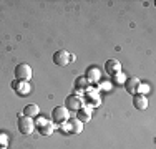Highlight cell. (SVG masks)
<instances>
[{"label":"cell","instance_id":"1","mask_svg":"<svg viewBox=\"0 0 156 149\" xmlns=\"http://www.w3.org/2000/svg\"><path fill=\"white\" fill-rule=\"evenodd\" d=\"M13 73H15V78L18 81L28 83V81L32 80V68H30V65H27V63H18V65L15 66V70H13Z\"/></svg>","mask_w":156,"mask_h":149},{"label":"cell","instance_id":"2","mask_svg":"<svg viewBox=\"0 0 156 149\" xmlns=\"http://www.w3.org/2000/svg\"><path fill=\"white\" fill-rule=\"evenodd\" d=\"M75 57L72 53H68L66 50H57L53 53V63L57 66H66L70 61H73Z\"/></svg>","mask_w":156,"mask_h":149},{"label":"cell","instance_id":"3","mask_svg":"<svg viewBox=\"0 0 156 149\" xmlns=\"http://www.w3.org/2000/svg\"><path fill=\"white\" fill-rule=\"evenodd\" d=\"M35 126H37V129H38V133L42 134V136H50L55 129L53 121H48L47 118H38L35 121Z\"/></svg>","mask_w":156,"mask_h":149},{"label":"cell","instance_id":"4","mask_svg":"<svg viewBox=\"0 0 156 149\" xmlns=\"http://www.w3.org/2000/svg\"><path fill=\"white\" fill-rule=\"evenodd\" d=\"M33 128H35V123L32 121V118H27L23 114L18 118V131L23 134V136H30L33 133Z\"/></svg>","mask_w":156,"mask_h":149},{"label":"cell","instance_id":"5","mask_svg":"<svg viewBox=\"0 0 156 149\" xmlns=\"http://www.w3.org/2000/svg\"><path fill=\"white\" fill-rule=\"evenodd\" d=\"M51 119H53V123H57V124L66 123V119H68V109H66L65 106L53 108V109H51Z\"/></svg>","mask_w":156,"mask_h":149},{"label":"cell","instance_id":"6","mask_svg":"<svg viewBox=\"0 0 156 149\" xmlns=\"http://www.w3.org/2000/svg\"><path fill=\"white\" fill-rule=\"evenodd\" d=\"M133 106H135L136 109H140V111H144L148 108V98L144 95H141V93L133 95Z\"/></svg>","mask_w":156,"mask_h":149},{"label":"cell","instance_id":"7","mask_svg":"<svg viewBox=\"0 0 156 149\" xmlns=\"http://www.w3.org/2000/svg\"><path fill=\"white\" fill-rule=\"evenodd\" d=\"M105 70L108 74L115 76V74L121 73V63L118 61V60H108V61L105 63Z\"/></svg>","mask_w":156,"mask_h":149},{"label":"cell","instance_id":"8","mask_svg":"<svg viewBox=\"0 0 156 149\" xmlns=\"http://www.w3.org/2000/svg\"><path fill=\"white\" fill-rule=\"evenodd\" d=\"M65 108L68 111H78L81 108V101H80V98L75 95H72V96H66V99H65Z\"/></svg>","mask_w":156,"mask_h":149},{"label":"cell","instance_id":"9","mask_svg":"<svg viewBox=\"0 0 156 149\" xmlns=\"http://www.w3.org/2000/svg\"><path fill=\"white\" fill-rule=\"evenodd\" d=\"M140 86H141V83L138 78H128V80H125V89L129 95H136V89Z\"/></svg>","mask_w":156,"mask_h":149},{"label":"cell","instance_id":"10","mask_svg":"<svg viewBox=\"0 0 156 149\" xmlns=\"http://www.w3.org/2000/svg\"><path fill=\"white\" fill-rule=\"evenodd\" d=\"M83 131V123L80 121V119H70L68 121V133L70 134H80Z\"/></svg>","mask_w":156,"mask_h":149},{"label":"cell","instance_id":"11","mask_svg":"<svg viewBox=\"0 0 156 149\" xmlns=\"http://www.w3.org/2000/svg\"><path fill=\"white\" fill-rule=\"evenodd\" d=\"M12 88L15 89V91H17L20 96L27 95V93L30 91V88H28V85L25 83V81H18V80H17V81H13V83H12Z\"/></svg>","mask_w":156,"mask_h":149},{"label":"cell","instance_id":"12","mask_svg":"<svg viewBox=\"0 0 156 149\" xmlns=\"http://www.w3.org/2000/svg\"><path fill=\"white\" fill-rule=\"evenodd\" d=\"M87 81L88 83H96V81L100 80V71H98V68L96 66H90V68L87 70Z\"/></svg>","mask_w":156,"mask_h":149},{"label":"cell","instance_id":"13","mask_svg":"<svg viewBox=\"0 0 156 149\" xmlns=\"http://www.w3.org/2000/svg\"><path fill=\"white\" fill-rule=\"evenodd\" d=\"M38 113H40V109L37 104H27L23 108V116H27V118H35V116H38Z\"/></svg>","mask_w":156,"mask_h":149},{"label":"cell","instance_id":"14","mask_svg":"<svg viewBox=\"0 0 156 149\" xmlns=\"http://www.w3.org/2000/svg\"><path fill=\"white\" fill-rule=\"evenodd\" d=\"M76 114H78L76 119H80L81 123H88L91 118V109H88V108H80V109L76 111Z\"/></svg>","mask_w":156,"mask_h":149},{"label":"cell","instance_id":"15","mask_svg":"<svg viewBox=\"0 0 156 149\" xmlns=\"http://www.w3.org/2000/svg\"><path fill=\"white\" fill-rule=\"evenodd\" d=\"M75 86L76 88H87L88 86V81H87V78L85 76H80V78H76V81H75Z\"/></svg>","mask_w":156,"mask_h":149},{"label":"cell","instance_id":"16","mask_svg":"<svg viewBox=\"0 0 156 149\" xmlns=\"http://www.w3.org/2000/svg\"><path fill=\"white\" fill-rule=\"evenodd\" d=\"M113 81H115V85H125V78H123V74H121V73L115 74V76H113Z\"/></svg>","mask_w":156,"mask_h":149}]
</instances>
